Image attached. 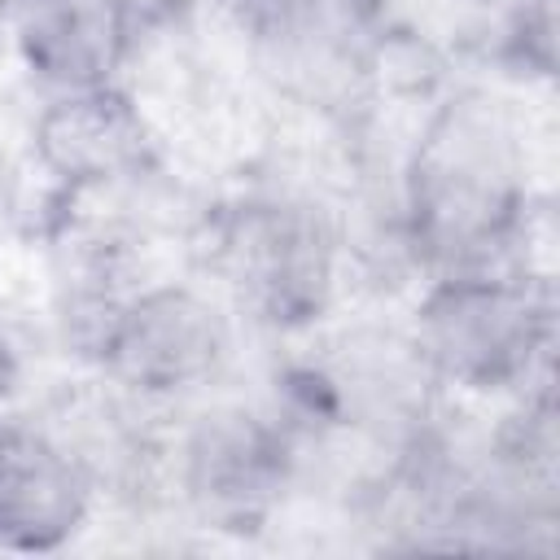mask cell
Segmentation results:
<instances>
[{"instance_id":"obj_1","label":"cell","mask_w":560,"mask_h":560,"mask_svg":"<svg viewBox=\"0 0 560 560\" xmlns=\"http://www.w3.org/2000/svg\"><path fill=\"white\" fill-rule=\"evenodd\" d=\"M411 262L424 276L499 267L529 241L525 136L490 92H455L420 122L394 192Z\"/></svg>"},{"instance_id":"obj_2","label":"cell","mask_w":560,"mask_h":560,"mask_svg":"<svg viewBox=\"0 0 560 560\" xmlns=\"http://www.w3.org/2000/svg\"><path fill=\"white\" fill-rule=\"evenodd\" d=\"M407 337L438 389L521 394L547 376L556 341L551 280L516 262L429 276Z\"/></svg>"},{"instance_id":"obj_3","label":"cell","mask_w":560,"mask_h":560,"mask_svg":"<svg viewBox=\"0 0 560 560\" xmlns=\"http://www.w3.org/2000/svg\"><path fill=\"white\" fill-rule=\"evenodd\" d=\"M341 258L337 219L306 192H249L210 219V271L223 302L271 332H302L328 315Z\"/></svg>"},{"instance_id":"obj_4","label":"cell","mask_w":560,"mask_h":560,"mask_svg":"<svg viewBox=\"0 0 560 560\" xmlns=\"http://www.w3.org/2000/svg\"><path fill=\"white\" fill-rule=\"evenodd\" d=\"M236 350V315L223 298L188 284H136L114 311L92 363L136 402H184L210 389Z\"/></svg>"},{"instance_id":"obj_5","label":"cell","mask_w":560,"mask_h":560,"mask_svg":"<svg viewBox=\"0 0 560 560\" xmlns=\"http://www.w3.org/2000/svg\"><path fill=\"white\" fill-rule=\"evenodd\" d=\"M293 468V429L254 402H206L171 446L179 503L214 529H258L284 499Z\"/></svg>"},{"instance_id":"obj_6","label":"cell","mask_w":560,"mask_h":560,"mask_svg":"<svg viewBox=\"0 0 560 560\" xmlns=\"http://www.w3.org/2000/svg\"><path fill=\"white\" fill-rule=\"evenodd\" d=\"M31 153L61 197L122 192L153 175L158 131L144 105L118 79L48 92L31 122Z\"/></svg>"},{"instance_id":"obj_7","label":"cell","mask_w":560,"mask_h":560,"mask_svg":"<svg viewBox=\"0 0 560 560\" xmlns=\"http://www.w3.org/2000/svg\"><path fill=\"white\" fill-rule=\"evenodd\" d=\"M96 494V472L52 420H0V551H61Z\"/></svg>"},{"instance_id":"obj_8","label":"cell","mask_w":560,"mask_h":560,"mask_svg":"<svg viewBox=\"0 0 560 560\" xmlns=\"http://www.w3.org/2000/svg\"><path fill=\"white\" fill-rule=\"evenodd\" d=\"M4 31L44 92L118 83L140 39L122 0H13Z\"/></svg>"},{"instance_id":"obj_9","label":"cell","mask_w":560,"mask_h":560,"mask_svg":"<svg viewBox=\"0 0 560 560\" xmlns=\"http://www.w3.org/2000/svg\"><path fill=\"white\" fill-rule=\"evenodd\" d=\"M241 18L271 66L311 92L368 70L385 0H241Z\"/></svg>"},{"instance_id":"obj_10","label":"cell","mask_w":560,"mask_h":560,"mask_svg":"<svg viewBox=\"0 0 560 560\" xmlns=\"http://www.w3.org/2000/svg\"><path fill=\"white\" fill-rule=\"evenodd\" d=\"M206 0H122L136 35H149V31H171V26H184Z\"/></svg>"},{"instance_id":"obj_11","label":"cell","mask_w":560,"mask_h":560,"mask_svg":"<svg viewBox=\"0 0 560 560\" xmlns=\"http://www.w3.org/2000/svg\"><path fill=\"white\" fill-rule=\"evenodd\" d=\"M18 219H22V171L0 144V241L18 228Z\"/></svg>"},{"instance_id":"obj_12","label":"cell","mask_w":560,"mask_h":560,"mask_svg":"<svg viewBox=\"0 0 560 560\" xmlns=\"http://www.w3.org/2000/svg\"><path fill=\"white\" fill-rule=\"evenodd\" d=\"M18 381H22V363H18L13 341H9L4 328H0V420L9 416V402H13V394H18Z\"/></svg>"},{"instance_id":"obj_13","label":"cell","mask_w":560,"mask_h":560,"mask_svg":"<svg viewBox=\"0 0 560 560\" xmlns=\"http://www.w3.org/2000/svg\"><path fill=\"white\" fill-rule=\"evenodd\" d=\"M9 9H13V0H0V26H4V18H9Z\"/></svg>"}]
</instances>
